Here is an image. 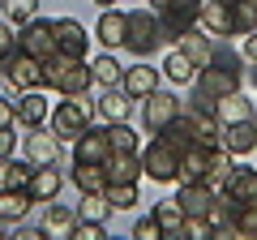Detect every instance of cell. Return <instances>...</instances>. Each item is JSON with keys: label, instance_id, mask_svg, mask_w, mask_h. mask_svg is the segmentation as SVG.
<instances>
[{"label": "cell", "instance_id": "obj_1", "mask_svg": "<svg viewBox=\"0 0 257 240\" xmlns=\"http://www.w3.org/2000/svg\"><path fill=\"white\" fill-rule=\"evenodd\" d=\"M240 86H244V52H236V47H227V43H214L210 65L197 69V77H193L189 107L193 111H214V103H219L223 94L240 90Z\"/></svg>", "mask_w": 257, "mask_h": 240}, {"label": "cell", "instance_id": "obj_2", "mask_svg": "<svg viewBox=\"0 0 257 240\" xmlns=\"http://www.w3.org/2000/svg\"><path fill=\"white\" fill-rule=\"evenodd\" d=\"M43 77H47V90L73 94V99H86L90 86H94L90 60H73V56H64V52H56L52 60H43Z\"/></svg>", "mask_w": 257, "mask_h": 240}, {"label": "cell", "instance_id": "obj_3", "mask_svg": "<svg viewBox=\"0 0 257 240\" xmlns=\"http://www.w3.org/2000/svg\"><path fill=\"white\" fill-rule=\"evenodd\" d=\"M142 172L155 185H176L180 180V146L163 133H150V142L142 146Z\"/></svg>", "mask_w": 257, "mask_h": 240}, {"label": "cell", "instance_id": "obj_4", "mask_svg": "<svg viewBox=\"0 0 257 240\" xmlns=\"http://www.w3.org/2000/svg\"><path fill=\"white\" fill-rule=\"evenodd\" d=\"M124 47L138 56V60H150V56L163 47V30H159V13L155 9H133V13H128Z\"/></svg>", "mask_w": 257, "mask_h": 240}, {"label": "cell", "instance_id": "obj_5", "mask_svg": "<svg viewBox=\"0 0 257 240\" xmlns=\"http://www.w3.org/2000/svg\"><path fill=\"white\" fill-rule=\"evenodd\" d=\"M94 120V111H90V103L86 99H73V94H60V103H52V116H47V129L56 133L60 142H73L77 133L86 129Z\"/></svg>", "mask_w": 257, "mask_h": 240}, {"label": "cell", "instance_id": "obj_6", "mask_svg": "<svg viewBox=\"0 0 257 240\" xmlns=\"http://www.w3.org/2000/svg\"><path fill=\"white\" fill-rule=\"evenodd\" d=\"M193 26H202V0H172L159 9V30L163 43H180Z\"/></svg>", "mask_w": 257, "mask_h": 240}, {"label": "cell", "instance_id": "obj_7", "mask_svg": "<svg viewBox=\"0 0 257 240\" xmlns=\"http://www.w3.org/2000/svg\"><path fill=\"white\" fill-rule=\"evenodd\" d=\"M5 82L13 86V90H47V77H43V60H35L30 52H13L9 60H5Z\"/></svg>", "mask_w": 257, "mask_h": 240}, {"label": "cell", "instance_id": "obj_8", "mask_svg": "<svg viewBox=\"0 0 257 240\" xmlns=\"http://www.w3.org/2000/svg\"><path fill=\"white\" fill-rule=\"evenodd\" d=\"M18 47L30 52L35 60H52L60 47H56V30H52V18H30L26 26H18Z\"/></svg>", "mask_w": 257, "mask_h": 240}, {"label": "cell", "instance_id": "obj_9", "mask_svg": "<svg viewBox=\"0 0 257 240\" xmlns=\"http://www.w3.org/2000/svg\"><path fill=\"white\" fill-rule=\"evenodd\" d=\"M107 155H111L107 125H86L73 138V163H107Z\"/></svg>", "mask_w": 257, "mask_h": 240}, {"label": "cell", "instance_id": "obj_10", "mask_svg": "<svg viewBox=\"0 0 257 240\" xmlns=\"http://www.w3.org/2000/svg\"><path fill=\"white\" fill-rule=\"evenodd\" d=\"M52 30H56V47L64 56H73V60H86L90 56V30L77 18H52Z\"/></svg>", "mask_w": 257, "mask_h": 240}, {"label": "cell", "instance_id": "obj_11", "mask_svg": "<svg viewBox=\"0 0 257 240\" xmlns=\"http://www.w3.org/2000/svg\"><path fill=\"white\" fill-rule=\"evenodd\" d=\"M176 111H180V99L172 90H150L142 99V125H146V133H163V125Z\"/></svg>", "mask_w": 257, "mask_h": 240}, {"label": "cell", "instance_id": "obj_12", "mask_svg": "<svg viewBox=\"0 0 257 240\" xmlns=\"http://www.w3.org/2000/svg\"><path fill=\"white\" fill-rule=\"evenodd\" d=\"M22 150H26V159L35 167L56 163V159H60V138H56L52 129H43V125H35V129H22Z\"/></svg>", "mask_w": 257, "mask_h": 240}, {"label": "cell", "instance_id": "obj_13", "mask_svg": "<svg viewBox=\"0 0 257 240\" xmlns=\"http://www.w3.org/2000/svg\"><path fill=\"white\" fill-rule=\"evenodd\" d=\"M214 193L219 189L206 185V180H180V189H176V202H180V210L189 214V219H206L214 206Z\"/></svg>", "mask_w": 257, "mask_h": 240}, {"label": "cell", "instance_id": "obj_14", "mask_svg": "<svg viewBox=\"0 0 257 240\" xmlns=\"http://www.w3.org/2000/svg\"><path fill=\"white\" fill-rule=\"evenodd\" d=\"M60 189H64V176L56 172V163L30 167V176H26V193H30V202H35V206L56 202V197H60Z\"/></svg>", "mask_w": 257, "mask_h": 240}, {"label": "cell", "instance_id": "obj_15", "mask_svg": "<svg viewBox=\"0 0 257 240\" xmlns=\"http://www.w3.org/2000/svg\"><path fill=\"white\" fill-rule=\"evenodd\" d=\"M223 150H227L231 159H240V155H253V150H257V116L223 125Z\"/></svg>", "mask_w": 257, "mask_h": 240}, {"label": "cell", "instance_id": "obj_16", "mask_svg": "<svg viewBox=\"0 0 257 240\" xmlns=\"http://www.w3.org/2000/svg\"><path fill=\"white\" fill-rule=\"evenodd\" d=\"M120 90H124L128 99H146L150 90H159V69L150 65V60L128 65V69H124V77H120Z\"/></svg>", "mask_w": 257, "mask_h": 240}, {"label": "cell", "instance_id": "obj_17", "mask_svg": "<svg viewBox=\"0 0 257 240\" xmlns=\"http://www.w3.org/2000/svg\"><path fill=\"white\" fill-rule=\"evenodd\" d=\"M13 116H18L22 129H35V125H47V116H52V103L43 99V90H22L18 103H13Z\"/></svg>", "mask_w": 257, "mask_h": 240}, {"label": "cell", "instance_id": "obj_18", "mask_svg": "<svg viewBox=\"0 0 257 240\" xmlns=\"http://www.w3.org/2000/svg\"><path fill=\"white\" fill-rule=\"evenodd\" d=\"M124 35H128V13H120L116 5H111V9H103L99 26H94V39H99L107 52H116V47H124Z\"/></svg>", "mask_w": 257, "mask_h": 240}, {"label": "cell", "instance_id": "obj_19", "mask_svg": "<svg viewBox=\"0 0 257 240\" xmlns=\"http://www.w3.org/2000/svg\"><path fill=\"white\" fill-rule=\"evenodd\" d=\"M103 167H107V180H133L138 185L142 176H146L142 172V150H111Z\"/></svg>", "mask_w": 257, "mask_h": 240}, {"label": "cell", "instance_id": "obj_20", "mask_svg": "<svg viewBox=\"0 0 257 240\" xmlns=\"http://www.w3.org/2000/svg\"><path fill=\"white\" fill-rule=\"evenodd\" d=\"M39 227H43L47 240H69L73 227H77V210H73V206H52V202H47V214H43Z\"/></svg>", "mask_w": 257, "mask_h": 240}, {"label": "cell", "instance_id": "obj_21", "mask_svg": "<svg viewBox=\"0 0 257 240\" xmlns=\"http://www.w3.org/2000/svg\"><path fill=\"white\" fill-rule=\"evenodd\" d=\"M231 197H240V202H248V197H257V167H244V163H231L227 172H223V185Z\"/></svg>", "mask_w": 257, "mask_h": 240}, {"label": "cell", "instance_id": "obj_22", "mask_svg": "<svg viewBox=\"0 0 257 240\" xmlns=\"http://www.w3.org/2000/svg\"><path fill=\"white\" fill-rule=\"evenodd\" d=\"M202 30L214 39H231L236 30H231V5H223V0H202Z\"/></svg>", "mask_w": 257, "mask_h": 240}, {"label": "cell", "instance_id": "obj_23", "mask_svg": "<svg viewBox=\"0 0 257 240\" xmlns=\"http://www.w3.org/2000/svg\"><path fill=\"white\" fill-rule=\"evenodd\" d=\"M176 47H180V52L189 56L197 69H206V65H210V56H214V35H202V30L193 26V30H189V35H184Z\"/></svg>", "mask_w": 257, "mask_h": 240}, {"label": "cell", "instance_id": "obj_24", "mask_svg": "<svg viewBox=\"0 0 257 240\" xmlns=\"http://www.w3.org/2000/svg\"><path fill=\"white\" fill-rule=\"evenodd\" d=\"M94 107H99V116L107 120V125H116V120H128V107H133V99H128L120 86H107V90L99 94V103H94Z\"/></svg>", "mask_w": 257, "mask_h": 240}, {"label": "cell", "instance_id": "obj_25", "mask_svg": "<svg viewBox=\"0 0 257 240\" xmlns=\"http://www.w3.org/2000/svg\"><path fill=\"white\" fill-rule=\"evenodd\" d=\"M69 180H73L82 193H103V185H107V167H103V163H73V167H69Z\"/></svg>", "mask_w": 257, "mask_h": 240}, {"label": "cell", "instance_id": "obj_26", "mask_svg": "<svg viewBox=\"0 0 257 240\" xmlns=\"http://www.w3.org/2000/svg\"><path fill=\"white\" fill-rule=\"evenodd\" d=\"M214 116H219L223 125H231V120H248V116H253V99H248L244 90H231V94H223V99L214 103Z\"/></svg>", "mask_w": 257, "mask_h": 240}, {"label": "cell", "instance_id": "obj_27", "mask_svg": "<svg viewBox=\"0 0 257 240\" xmlns=\"http://www.w3.org/2000/svg\"><path fill=\"white\" fill-rule=\"evenodd\" d=\"M30 206L35 202H30L26 189H0V219L5 223H22L30 214Z\"/></svg>", "mask_w": 257, "mask_h": 240}, {"label": "cell", "instance_id": "obj_28", "mask_svg": "<svg viewBox=\"0 0 257 240\" xmlns=\"http://www.w3.org/2000/svg\"><path fill=\"white\" fill-rule=\"evenodd\" d=\"M163 138H172L180 150L197 142V129H193V111H189V107H180V111H176V116L163 125Z\"/></svg>", "mask_w": 257, "mask_h": 240}, {"label": "cell", "instance_id": "obj_29", "mask_svg": "<svg viewBox=\"0 0 257 240\" xmlns=\"http://www.w3.org/2000/svg\"><path fill=\"white\" fill-rule=\"evenodd\" d=\"M90 73H94V86H103V90H107V86H120L124 65H120L111 52H103V56H94V60H90Z\"/></svg>", "mask_w": 257, "mask_h": 240}, {"label": "cell", "instance_id": "obj_30", "mask_svg": "<svg viewBox=\"0 0 257 240\" xmlns=\"http://www.w3.org/2000/svg\"><path fill=\"white\" fill-rule=\"evenodd\" d=\"M163 77H167V82H176V86H193V77H197V65H193L189 56L176 47V52L163 60Z\"/></svg>", "mask_w": 257, "mask_h": 240}, {"label": "cell", "instance_id": "obj_31", "mask_svg": "<svg viewBox=\"0 0 257 240\" xmlns=\"http://www.w3.org/2000/svg\"><path fill=\"white\" fill-rule=\"evenodd\" d=\"M30 159H18V155H9V159H0V189H26V176H30Z\"/></svg>", "mask_w": 257, "mask_h": 240}, {"label": "cell", "instance_id": "obj_32", "mask_svg": "<svg viewBox=\"0 0 257 240\" xmlns=\"http://www.w3.org/2000/svg\"><path fill=\"white\" fill-rule=\"evenodd\" d=\"M150 214L159 219V227H163V236H180L184 219H189V214L180 210V202H176V197H167V202H159V206H155Z\"/></svg>", "mask_w": 257, "mask_h": 240}, {"label": "cell", "instance_id": "obj_33", "mask_svg": "<svg viewBox=\"0 0 257 240\" xmlns=\"http://www.w3.org/2000/svg\"><path fill=\"white\" fill-rule=\"evenodd\" d=\"M103 197L111 202V210H133L138 206V185L133 180H107L103 185Z\"/></svg>", "mask_w": 257, "mask_h": 240}, {"label": "cell", "instance_id": "obj_34", "mask_svg": "<svg viewBox=\"0 0 257 240\" xmlns=\"http://www.w3.org/2000/svg\"><path fill=\"white\" fill-rule=\"evenodd\" d=\"M111 202L103 193H82V202H77V219H90V223H107L111 219Z\"/></svg>", "mask_w": 257, "mask_h": 240}, {"label": "cell", "instance_id": "obj_35", "mask_svg": "<svg viewBox=\"0 0 257 240\" xmlns=\"http://www.w3.org/2000/svg\"><path fill=\"white\" fill-rule=\"evenodd\" d=\"M231 30L236 35H253L257 30V0H236L231 5Z\"/></svg>", "mask_w": 257, "mask_h": 240}, {"label": "cell", "instance_id": "obj_36", "mask_svg": "<svg viewBox=\"0 0 257 240\" xmlns=\"http://www.w3.org/2000/svg\"><path fill=\"white\" fill-rule=\"evenodd\" d=\"M107 138H111V150H142V142H138V133H133V125H128V120L107 125Z\"/></svg>", "mask_w": 257, "mask_h": 240}, {"label": "cell", "instance_id": "obj_37", "mask_svg": "<svg viewBox=\"0 0 257 240\" xmlns=\"http://www.w3.org/2000/svg\"><path fill=\"white\" fill-rule=\"evenodd\" d=\"M0 5H5V18L13 26H26L30 18H39V0H0Z\"/></svg>", "mask_w": 257, "mask_h": 240}, {"label": "cell", "instance_id": "obj_38", "mask_svg": "<svg viewBox=\"0 0 257 240\" xmlns=\"http://www.w3.org/2000/svg\"><path fill=\"white\" fill-rule=\"evenodd\" d=\"M18 52V30H13L9 18H0V69H5V60Z\"/></svg>", "mask_w": 257, "mask_h": 240}, {"label": "cell", "instance_id": "obj_39", "mask_svg": "<svg viewBox=\"0 0 257 240\" xmlns=\"http://www.w3.org/2000/svg\"><path fill=\"white\" fill-rule=\"evenodd\" d=\"M69 240H107V223H90V219H77L73 236Z\"/></svg>", "mask_w": 257, "mask_h": 240}, {"label": "cell", "instance_id": "obj_40", "mask_svg": "<svg viewBox=\"0 0 257 240\" xmlns=\"http://www.w3.org/2000/svg\"><path fill=\"white\" fill-rule=\"evenodd\" d=\"M133 236H138V240H163V227H159L155 214H146V219L133 223Z\"/></svg>", "mask_w": 257, "mask_h": 240}, {"label": "cell", "instance_id": "obj_41", "mask_svg": "<svg viewBox=\"0 0 257 240\" xmlns=\"http://www.w3.org/2000/svg\"><path fill=\"white\" fill-rule=\"evenodd\" d=\"M18 146H22V133H18V125H13V129H0V159L18 155Z\"/></svg>", "mask_w": 257, "mask_h": 240}, {"label": "cell", "instance_id": "obj_42", "mask_svg": "<svg viewBox=\"0 0 257 240\" xmlns=\"http://www.w3.org/2000/svg\"><path fill=\"white\" fill-rule=\"evenodd\" d=\"M13 125H18V116H13V99L0 94V129H13Z\"/></svg>", "mask_w": 257, "mask_h": 240}, {"label": "cell", "instance_id": "obj_43", "mask_svg": "<svg viewBox=\"0 0 257 240\" xmlns=\"http://www.w3.org/2000/svg\"><path fill=\"white\" fill-rule=\"evenodd\" d=\"M244 60H253V65H257V30H253V35H244Z\"/></svg>", "mask_w": 257, "mask_h": 240}, {"label": "cell", "instance_id": "obj_44", "mask_svg": "<svg viewBox=\"0 0 257 240\" xmlns=\"http://www.w3.org/2000/svg\"><path fill=\"white\" fill-rule=\"evenodd\" d=\"M13 236H18V240H39V236H43V227H26V223H22Z\"/></svg>", "mask_w": 257, "mask_h": 240}, {"label": "cell", "instance_id": "obj_45", "mask_svg": "<svg viewBox=\"0 0 257 240\" xmlns=\"http://www.w3.org/2000/svg\"><path fill=\"white\" fill-rule=\"evenodd\" d=\"M163 5H172V0H150V9H155V13H159V9H163Z\"/></svg>", "mask_w": 257, "mask_h": 240}, {"label": "cell", "instance_id": "obj_46", "mask_svg": "<svg viewBox=\"0 0 257 240\" xmlns=\"http://www.w3.org/2000/svg\"><path fill=\"white\" fill-rule=\"evenodd\" d=\"M94 5H99V9H111V5H116V0H94Z\"/></svg>", "mask_w": 257, "mask_h": 240}, {"label": "cell", "instance_id": "obj_47", "mask_svg": "<svg viewBox=\"0 0 257 240\" xmlns=\"http://www.w3.org/2000/svg\"><path fill=\"white\" fill-rule=\"evenodd\" d=\"M5 227H9V223H5V219H0V240H5Z\"/></svg>", "mask_w": 257, "mask_h": 240}, {"label": "cell", "instance_id": "obj_48", "mask_svg": "<svg viewBox=\"0 0 257 240\" xmlns=\"http://www.w3.org/2000/svg\"><path fill=\"white\" fill-rule=\"evenodd\" d=\"M253 90H257V69H253Z\"/></svg>", "mask_w": 257, "mask_h": 240}, {"label": "cell", "instance_id": "obj_49", "mask_svg": "<svg viewBox=\"0 0 257 240\" xmlns=\"http://www.w3.org/2000/svg\"><path fill=\"white\" fill-rule=\"evenodd\" d=\"M223 5H236V0H223Z\"/></svg>", "mask_w": 257, "mask_h": 240}]
</instances>
